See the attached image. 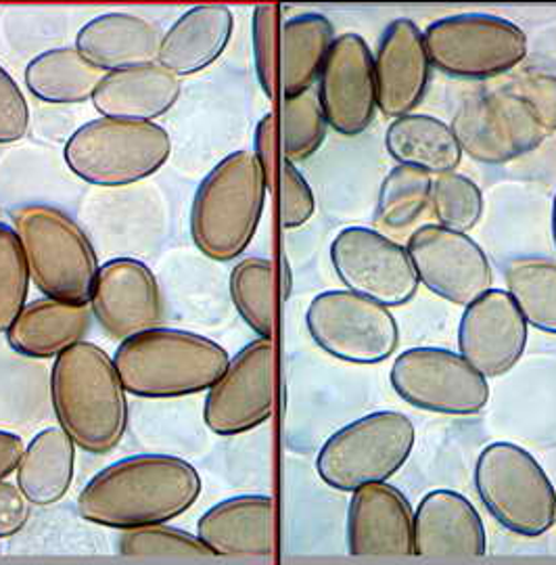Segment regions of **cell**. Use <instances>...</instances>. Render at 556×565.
<instances>
[{
  "mask_svg": "<svg viewBox=\"0 0 556 565\" xmlns=\"http://www.w3.org/2000/svg\"><path fill=\"white\" fill-rule=\"evenodd\" d=\"M161 32L158 23L135 13H105L82 25L76 49L103 74L158 61Z\"/></svg>",
  "mask_w": 556,
  "mask_h": 565,
  "instance_id": "25",
  "label": "cell"
},
{
  "mask_svg": "<svg viewBox=\"0 0 556 565\" xmlns=\"http://www.w3.org/2000/svg\"><path fill=\"white\" fill-rule=\"evenodd\" d=\"M348 551L356 557L415 555V511L399 488L378 482L352 492Z\"/></svg>",
  "mask_w": 556,
  "mask_h": 565,
  "instance_id": "20",
  "label": "cell"
},
{
  "mask_svg": "<svg viewBox=\"0 0 556 565\" xmlns=\"http://www.w3.org/2000/svg\"><path fill=\"white\" fill-rule=\"evenodd\" d=\"M431 174L413 166H396L378 191V223L396 231L417 223L431 205Z\"/></svg>",
  "mask_w": 556,
  "mask_h": 565,
  "instance_id": "33",
  "label": "cell"
},
{
  "mask_svg": "<svg viewBox=\"0 0 556 565\" xmlns=\"http://www.w3.org/2000/svg\"><path fill=\"white\" fill-rule=\"evenodd\" d=\"M30 270L13 226L0 223V333L20 317L30 294Z\"/></svg>",
  "mask_w": 556,
  "mask_h": 565,
  "instance_id": "37",
  "label": "cell"
},
{
  "mask_svg": "<svg viewBox=\"0 0 556 565\" xmlns=\"http://www.w3.org/2000/svg\"><path fill=\"white\" fill-rule=\"evenodd\" d=\"M450 128L462 153L488 166L513 162L546 139L530 107L506 88L464 99Z\"/></svg>",
  "mask_w": 556,
  "mask_h": 565,
  "instance_id": "13",
  "label": "cell"
},
{
  "mask_svg": "<svg viewBox=\"0 0 556 565\" xmlns=\"http://www.w3.org/2000/svg\"><path fill=\"white\" fill-rule=\"evenodd\" d=\"M306 324L320 350L345 363H383L399 343L392 310L348 289L318 294L308 306Z\"/></svg>",
  "mask_w": 556,
  "mask_h": 565,
  "instance_id": "10",
  "label": "cell"
},
{
  "mask_svg": "<svg viewBox=\"0 0 556 565\" xmlns=\"http://www.w3.org/2000/svg\"><path fill=\"white\" fill-rule=\"evenodd\" d=\"M119 555L124 557H189L210 559L212 551L199 541L197 534L170 524L145 525L121 532L118 539Z\"/></svg>",
  "mask_w": 556,
  "mask_h": 565,
  "instance_id": "35",
  "label": "cell"
},
{
  "mask_svg": "<svg viewBox=\"0 0 556 565\" xmlns=\"http://www.w3.org/2000/svg\"><path fill=\"white\" fill-rule=\"evenodd\" d=\"M182 97V78L158 61L105 74L93 105L100 118L156 121L163 118Z\"/></svg>",
  "mask_w": 556,
  "mask_h": 565,
  "instance_id": "23",
  "label": "cell"
},
{
  "mask_svg": "<svg viewBox=\"0 0 556 565\" xmlns=\"http://www.w3.org/2000/svg\"><path fill=\"white\" fill-rule=\"evenodd\" d=\"M280 114L278 130L282 156L287 162H306L322 147L329 130V121L318 102V95L308 90L298 97H287Z\"/></svg>",
  "mask_w": 556,
  "mask_h": 565,
  "instance_id": "34",
  "label": "cell"
},
{
  "mask_svg": "<svg viewBox=\"0 0 556 565\" xmlns=\"http://www.w3.org/2000/svg\"><path fill=\"white\" fill-rule=\"evenodd\" d=\"M203 480L182 457L145 452L105 467L78 497V513L90 524L135 530L170 524L197 503Z\"/></svg>",
  "mask_w": 556,
  "mask_h": 565,
  "instance_id": "1",
  "label": "cell"
},
{
  "mask_svg": "<svg viewBox=\"0 0 556 565\" xmlns=\"http://www.w3.org/2000/svg\"><path fill=\"white\" fill-rule=\"evenodd\" d=\"M90 323V306L42 298L25 303L4 335L13 352L25 359L44 361L60 359L76 343L86 342Z\"/></svg>",
  "mask_w": 556,
  "mask_h": 565,
  "instance_id": "26",
  "label": "cell"
},
{
  "mask_svg": "<svg viewBox=\"0 0 556 565\" xmlns=\"http://www.w3.org/2000/svg\"><path fill=\"white\" fill-rule=\"evenodd\" d=\"M197 536L214 557H270L275 501L268 494L231 497L199 518Z\"/></svg>",
  "mask_w": 556,
  "mask_h": 565,
  "instance_id": "21",
  "label": "cell"
},
{
  "mask_svg": "<svg viewBox=\"0 0 556 565\" xmlns=\"http://www.w3.org/2000/svg\"><path fill=\"white\" fill-rule=\"evenodd\" d=\"M431 207L439 226L467 233L481 221L483 195L471 179L458 172H448L434 179Z\"/></svg>",
  "mask_w": 556,
  "mask_h": 565,
  "instance_id": "36",
  "label": "cell"
},
{
  "mask_svg": "<svg viewBox=\"0 0 556 565\" xmlns=\"http://www.w3.org/2000/svg\"><path fill=\"white\" fill-rule=\"evenodd\" d=\"M389 382L399 398L439 415L471 417L490 403L488 380L457 352L434 345L402 352Z\"/></svg>",
  "mask_w": 556,
  "mask_h": 565,
  "instance_id": "11",
  "label": "cell"
},
{
  "mask_svg": "<svg viewBox=\"0 0 556 565\" xmlns=\"http://www.w3.org/2000/svg\"><path fill=\"white\" fill-rule=\"evenodd\" d=\"M88 306L100 329L119 343L158 329L165 310L156 273L137 258L100 264Z\"/></svg>",
  "mask_w": 556,
  "mask_h": 565,
  "instance_id": "17",
  "label": "cell"
},
{
  "mask_svg": "<svg viewBox=\"0 0 556 565\" xmlns=\"http://www.w3.org/2000/svg\"><path fill=\"white\" fill-rule=\"evenodd\" d=\"M268 184L254 151L226 156L199 184L191 207V237L216 263H233L256 239Z\"/></svg>",
  "mask_w": 556,
  "mask_h": 565,
  "instance_id": "4",
  "label": "cell"
},
{
  "mask_svg": "<svg viewBox=\"0 0 556 565\" xmlns=\"http://www.w3.org/2000/svg\"><path fill=\"white\" fill-rule=\"evenodd\" d=\"M32 505L13 482H0V541L20 534L30 522Z\"/></svg>",
  "mask_w": 556,
  "mask_h": 565,
  "instance_id": "43",
  "label": "cell"
},
{
  "mask_svg": "<svg viewBox=\"0 0 556 565\" xmlns=\"http://www.w3.org/2000/svg\"><path fill=\"white\" fill-rule=\"evenodd\" d=\"M172 156V137L156 121L97 118L63 147L65 166L95 186H128L158 174Z\"/></svg>",
  "mask_w": 556,
  "mask_h": 565,
  "instance_id": "6",
  "label": "cell"
},
{
  "mask_svg": "<svg viewBox=\"0 0 556 565\" xmlns=\"http://www.w3.org/2000/svg\"><path fill=\"white\" fill-rule=\"evenodd\" d=\"M431 65L460 81H490L527 57V36L513 21L464 13L434 21L425 30Z\"/></svg>",
  "mask_w": 556,
  "mask_h": 565,
  "instance_id": "9",
  "label": "cell"
},
{
  "mask_svg": "<svg viewBox=\"0 0 556 565\" xmlns=\"http://www.w3.org/2000/svg\"><path fill=\"white\" fill-rule=\"evenodd\" d=\"M475 488L488 511L518 536L536 539L556 524L555 486L521 446H485L477 459Z\"/></svg>",
  "mask_w": 556,
  "mask_h": 565,
  "instance_id": "8",
  "label": "cell"
},
{
  "mask_svg": "<svg viewBox=\"0 0 556 565\" xmlns=\"http://www.w3.org/2000/svg\"><path fill=\"white\" fill-rule=\"evenodd\" d=\"M277 408V350L272 340L247 343L207 390L203 422L216 436H240L272 419Z\"/></svg>",
  "mask_w": 556,
  "mask_h": 565,
  "instance_id": "12",
  "label": "cell"
},
{
  "mask_svg": "<svg viewBox=\"0 0 556 565\" xmlns=\"http://www.w3.org/2000/svg\"><path fill=\"white\" fill-rule=\"evenodd\" d=\"M51 404L61 429L90 455H107L124 440L130 408L114 359L97 343L79 342L55 359Z\"/></svg>",
  "mask_w": 556,
  "mask_h": 565,
  "instance_id": "2",
  "label": "cell"
},
{
  "mask_svg": "<svg viewBox=\"0 0 556 565\" xmlns=\"http://www.w3.org/2000/svg\"><path fill=\"white\" fill-rule=\"evenodd\" d=\"M504 88L530 107L544 135L556 132V76L525 74Z\"/></svg>",
  "mask_w": 556,
  "mask_h": 565,
  "instance_id": "40",
  "label": "cell"
},
{
  "mask_svg": "<svg viewBox=\"0 0 556 565\" xmlns=\"http://www.w3.org/2000/svg\"><path fill=\"white\" fill-rule=\"evenodd\" d=\"M231 300L238 317L258 333L272 340L277 327V268L268 258L249 256L238 260L231 270Z\"/></svg>",
  "mask_w": 556,
  "mask_h": 565,
  "instance_id": "31",
  "label": "cell"
},
{
  "mask_svg": "<svg viewBox=\"0 0 556 565\" xmlns=\"http://www.w3.org/2000/svg\"><path fill=\"white\" fill-rule=\"evenodd\" d=\"M318 102L333 130L362 135L377 116L375 60L366 41L354 34L335 39L318 78Z\"/></svg>",
  "mask_w": 556,
  "mask_h": 565,
  "instance_id": "16",
  "label": "cell"
},
{
  "mask_svg": "<svg viewBox=\"0 0 556 565\" xmlns=\"http://www.w3.org/2000/svg\"><path fill=\"white\" fill-rule=\"evenodd\" d=\"M406 252L418 282L450 303L467 308L492 289V264L467 233L427 224L410 235Z\"/></svg>",
  "mask_w": 556,
  "mask_h": 565,
  "instance_id": "15",
  "label": "cell"
},
{
  "mask_svg": "<svg viewBox=\"0 0 556 565\" xmlns=\"http://www.w3.org/2000/svg\"><path fill=\"white\" fill-rule=\"evenodd\" d=\"M280 36H282V7L258 4L254 9V61L259 86L268 99L280 93Z\"/></svg>",
  "mask_w": 556,
  "mask_h": 565,
  "instance_id": "38",
  "label": "cell"
},
{
  "mask_svg": "<svg viewBox=\"0 0 556 565\" xmlns=\"http://www.w3.org/2000/svg\"><path fill=\"white\" fill-rule=\"evenodd\" d=\"M32 126L30 105L13 76L0 65V145H11L28 137Z\"/></svg>",
  "mask_w": 556,
  "mask_h": 565,
  "instance_id": "41",
  "label": "cell"
},
{
  "mask_svg": "<svg viewBox=\"0 0 556 565\" xmlns=\"http://www.w3.org/2000/svg\"><path fill=\"white\" fill-rule=\"evenodd\" d=\"M23 448L25 445L18 434L0 429V482H4L18 471Z\"/></svg>",
  "mask_w": 556,
  "mask_h": 565,
  "instance_id": "44",
  "label": "cell"
},
{
  "mask_svg": "<svg viewBox=\"0 0 556 565\" xmlns=\"http://www.w3.org/2000/svg\"><path fill=\"white\" fill-rule=\"evenodd\" d=\"M280 223L285 228H299L314 216L317 200L310 182L291 162L280 168Z\"/></svg>",
  "mask_w": 556,
  "mask_h": 565,
  "instance_id": "39",
  "label": "cell"
},
{
  "mask_svg": "<svg viewBox=\"0 0 556 565\" xmlns=\"http://www.w3.org/2000/svg\"><path fill=\"white\" fill-rule=\"evenodd\" d=\"M553 237H555L556 243V195L555 202H553Z\"/></svg>",
  "mask_w": 556,
  "mask_h": 565,
  "instance_id": "45",
  "label": "cell"
},
{
  "mask_svg": "<svg viewBox=\"0 0 556 565\" xmlns=\"http://www.w3.org/2000/svg\"><path fill=\"white\" fill-rule=\"evenodd\" d=\"M488 551L485 524L475 505L457 490H434L415 511V555H471Z\"/></svg>",
  "mask_w": 556,
  "mask_h": 565,
  "instance_id": "22",
  "label": "cell"
},
{
  "mask_svg": "<svg viewBox=\"0 0 556 565\" xmlns=\"http://www.w3.org/2000/svg\"><path fill=\"white\" fill-rule=\"evenodd\" d=\"M105 74L90 65L76 46H60L40 53L23 72L32 97L51 105H78L93 102Z\"/></svg>",
  "mask_w": 556,
  "mask_h": 565,
  "instance_id": "30",
  "label": "cell"
},
{
  "mask_svg": "<svg viewBox=\"0 0 556 565\" xmlns=\"http://www.w3.org/2000/svg\"><path fill=\"white\" fill-rule=\"evenodd\" d=\"M331 263L339 281L373 302L396 308L410 302L418 277L406 247L368 226H348L331 243Z\"/></svg>",
  "mask_w": 556,
  "mask_h": 565,
  "instance_id": "14",
  "label": "cell"
},
{
  "mask_svg": "<svg viewBox=\"0 0 556 565\" xmlns=\"http://www.w3.org/2000/svg\"><path fill=\"white\" fill-rule=\"evenodd\" d=\"M387 153L399 166H413L427 174L457 172L462 160L452 128L434 116L410 114L389 124L385 132Z\"/></svg>",
  "mask_w": 556,
  "mask_h": 565,
  "instance_id": "29",
  "label": "cell"
},
{
  "mask_svg": "<svg viewBox=\"0 0 556 565\" xmlns=\"http://www.w3.org/2000/svg\"><path fill=\"white\" fill-rule=\"evenodd\" d=\"M280 130H278L277 114H266L256 126L254 135V156L258 158L259 166L264 170L268 191H275L278 181V151H280Z\"/></svg>",
  "mask_w": 556,
  "mask_h": 565,
  "instance_id": "42",
  "label": "cell"
},
{
  "mask_svg": "<svg viewBox=\"0 0 556 565\" xmlns=\"http://www.w3.org/2000/svg\"><path fill=\"white\" fill-rule=\"evenodd\" d=\"M431 67L417 23L392 21L378 41L375 57L378 111L394 120L410 116L425 99Z\"/></svg>",
  "mask_w": 556,
  "mask_h": 565,
  "instance_id": "19",
  "label": "cell"
},
{
  "mask_svg": "<svg viewBox=\"0 0 556 565\" xmlns=\"http://www.w3.org/2000/svg\"><path fill=\"white\" fill-rule=\"evenodd\" d=\"M30 270L44 298L88 306L99 275V258L86 231L65 210L25 203L11 212Z\"/></svg>",
  "mask_w": 556,
  "mask_h": 565,
  "instance_id": "5",
  "label": "cell"
},
{
  "mask_svg": "<svg viewBox=\"0 0 556 565\" xmlns=\"http://www.w3.org/2000/svg\"><path fill=\"white\" fill-rule=\"evenodd\" d=\"M506 287L527 324L556 335V263L516 258L506 266Z\"/></svg>",
  "mask_w": 556,
  "mask_h": 565,
  "instance_id": "32",
  "label": "cell"
},
{
  "mask_svg": "<svg viewBox=\"0 0 556 565\" xmlns=\"http://www.w3.org/2000/svg\"><path fill=\"white\" fill-rule=\"evenodd\" d=\"M78 446L61 429L46 427L23 448L15 484L32 507L57 505L74 484Z\"/></svg>",
  "mask_w": 556,
  "mask_h": 565,
  "instance_id": "27",
  "label": "cell"
},
{
  "mask_svg": "<svg viewBox=\"0 0 556 565\" xmlns=\"http://www.w3.org/2000/svg\"><path fill=\"white\" fill-rule=\"evenodd\" d=\"M235 15L226 4H197L165 30L158 63L179 78L212 67L233 39Z\"/></svg>",
  "mask_w": 556,
  "mask_h": 565,
  "instance_id": "24",
  "label": "cell"
},
{
  "mask_svg": "<svg viewBox=\"0 0 556 565\" xmlns=\"http://www.w3.org/2000/svg\"><path fill=\"white\" fill-rule=\"evenodd\" d=\"M527 327L509 291L490 289L462 312L458 354L485 380L500 377L525 354Z\"/></svg>",
  "mask_w": 556,
  "mask_h": 565,
  "instance_id": "18",
  "label": "cell"
},
{
  "mask_svg": "<svg viewBox=\"0 0 556 565\" xmlns=\"http://www.w3.org/2000/svg\"><path fill=\"white\" fill-rule=\"evenodd\" d=\"M228 363L231 354L218 342L170 327H158L119 343L114 356L126 392L147 401L207 392Z\"/></svg>",
  "mask_w": 556,
  "mask_h": 565,
  "instance_id": "3",
  "label": "cell"
},
{
  "mask_svg": "<svg viewBox=\"0 0 556 565\" xmlns=\"http://www.w3.org/2000/svg\"><path fill=\"white\" fill-rule=\"evenodd\" d=\"M335 42V28L320 13H303L282 23L280 90L287 97L308 93Z\"/></svg>",
  "mask_w": 556,
  "mask_h": 565,
  "instance_id": "28",
  "label": "cell"
},
{
  "mask_svg": "<svg viewBox=\"0 0 556 565\" xmlns=\"http://www.w3.org/2000/svg\"><path fill=\"white\" fill-rule=\"evenodd\" d=\"M417 443L415 424L397 411H377L335 431L318 452L320 480L341 492L387 482Z\"/></svg>",
  "mask_w": 556,
  "mask_h": 565,
  "instance_id": "7",
  "label": "cell"
}]
</instances>
